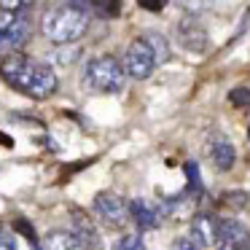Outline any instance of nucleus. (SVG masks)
<instances>
[{"label":"nucleus","mask_w":250,"mask_h":250,"mask_svg":"<svg viewBox=\"0 0 250 250\" xmlns=\"http://www.w3.org/2000/svg\"><path fill=\"white\" fill-rule=\"evenodd\" d=\"M248 137H250V129H248Z\"/></svg>","instance_id":"nucleus-24"},{"label":"nucleus","mask_w":250,"mask_h":250,"mask_svg":"<svg viewBox=\"0 0 250 250\" xmlns=\"http://www.w3.org/2000/svg\"><path fill=\"white\" fill-rule=\"evenodd\" d=\"M159 218H162V210H159L156 205H151L148 199H132L129 202V221L135 223L140 231H151V229H156Z\"/></svg>","instance_id":"nucleus-10"},{"label":"nucleus","mask_w":250,"mask_h":250,"mask_svg":"<svg viewBox=\"0 0 250 250\" xmlns=\"http://www.w3.org/2000/svg\"><path fill=\"white\" fill-rule=\"evenodd\" d=\"M124 73L126 78H135V81H146L153 70H156V57H153L148 41L143 38H135L129 46H126V54H124Z\"/></svg>","instance_id":"nucleus-6"},{"label":"nucleus","mask_w":250,"mask_h":250,"mask_svg":"<svg viewBox=\"0 0 250 250\" xmlns=\"http://www.w3.org/2000/svg\"><path fill=\"white\" fill-rule=\"evenodd\" d=\"M175 3L186 11V17H196V19H199L205 11H210L215 0H175Z\"/></svg>","instance_id":"nucleus-14"},{"label":"nucleus","mask_w":250,"mask_h":250,"mask_svg":"<svg viewBox=\"0 0 250 250\" xmlns=\"http://www.w3.org/2000/svg\"><path fill=\"white\" fill-rule=\"evenodd\" d=\"M0 76L11 89H17L19 94L30 100H46L60 86L54 67L46 65V62L30 60L22 51L6 54V60L0 62Z\"/></svg>","instance_id":"nucleus-1"},{"label":"nucleus","mask_w":250,"mask_h":250,"mask_svg":"<svg viewBox=\"0 0 250 250\" xmlns=\"http://www.w3.org/2000/svg\"><path fill=\"white\" fill-rule=\"evenodd\" d=\"M245 202H248V194L245 191H226L221 196V207H229V210H242Z\"/></svg>","instance_id":"nucleus-19"},{"label":"nucleus","mask_w":250,"mask_h":250,"mask_svg":"<svg viewBox=\"0 0 250 250\" xmlns=\"http://www.w3.org/2000/svg\"><path fill=\"white\" fill-rule=\"evenodd\" d=\"M143 38L148 41V46H151L153 57H156V65H162V62L169 60V43H167V38H164L162 33H146Z\"/></svg>","instance_id":"nucleus-13"},{"label":"nucleus","mask_w":250,"mask_h":250,"mask_svg":"<svg viewBox=\"0 0 250 250\" xmlns=\"http://www.w3.org/2000/svg\"><path fill=\"white\" fill-rule=\"evenodd\" d=\"M126 83L124 65L113 54L92 57L83 67V86L97 94H119Z\"/></svg>","instance_id":"nucleus-3"},{"label":"nucleus","mask_w":250,"mask_h":250,"mask_svg":"<svg viewBox=\"0 0 250 250\" xmlns=\"http://www.w3.org/2000/svg\"><path fill=\"white\" fill-rule=\"evenodd\" d=\"M78 54H81V49H76V46H60V49L51 54V62L67 67V65H73V62L78 60Z\"/></svg>","instance_id":"nucleus-16"},{"label":"nucleus","mask_w":250,"mask_h":250,"mask_svg":"<svg viewBox=\"0 0 250 250\" xmlns=\"http://www.w3.org/2000/svg\"><path fill=\"white\" fill-rule=\"evenodd\" d=\"M38 6V0H0V11L8 14H30Z\"/></svg>","instance_id":"nucleus-15"},{"label":"nucleus","mask_w":250,"mask_h":250,"mask_svg":"<svg viewBox=\"0 0 250 250\" xmlns=\"http://www.w3.org/2000/svg\"><path fill=\"white\" fill-rule=\"evenodd\" d=\"M0 250H17V239L6 229H0Z\"/></svg>","instance_id":"nucleus-22"},{"label":"nucleus","mask_w":250,"mask_h":250,"mask_svg":"<svg viewBox=\"0 0 250 250\" xmlns=\"http://www.w3.org/2000/svg\"><path fill=\"white\" fill-rule=\"evenodd\" d=\"M33 35L30 14H8L0 11V54H14L22 49Z\"/></svg>","instance_id":"nucleus-4"},{"label":"nucleus","mask_w":250,"mask_h":250,"mask_svg":"<svg viewBox=\"0 0 250 250\" xmlns=\"http://www.w3.org/2000/svg\"><path fill=\"white\" fill-rule=\"evenodd\" d=\"M175 38L188 54H205L207 51V30L196 17H183L175 27Z\"/></svg>","instance_id":"nucleus-7"},{"label":"nucleus","mask_w":250,"mask_h":250,"mask_svg":"<svg viewBox=\"0 0 250 250\" xmlns=\"http://www.w3.org/2000/svg\"><path fill=\"white\" fill-rule=\"evenodd\" d=\"M137 3H140V8H146V11H151V14H159L167 6V0H137Z\"/></svg>","instance_id":"nucleus-23"},{"label":"nucleus","mask_w":250,"mask_h":250,"mask_svg":"<svg viewBox=\"0 0 250 250\" xmlns=\"http://www.w3.org/2000/svg\"><path fill=\"white\" fill-rule=\"evenodd\" d=\"M218 226H221V218L218 215H212V212H199V215H194V221H191V234L188 237L194 239L202 250L215 248Z\"/></svg>","instance_id":"nucleus-9"},{"label":"nucleus","mask_w":250,"mask_h":250,"mask_svg":"<svg viewBox=\"0 0 250 250\" xmlns=\"http://www.w3.org/2000/svg\"><path fill=\"white\" fill-rule=\"evenodd\" d=\"M86 30H89V14L70 6V3L51 6L41 17V33L54 46H73L76 41H81L86 35Z\"/></svg>","instance_id":"nucleus-2"},{"label":"nucleus","mask_w":250,"mask_h":250,"mask_svg":"<svg viewBox=\"0 0 250 250\" xmlns=\"http://www.w3.org/2000/svg\"><path fill=\"white\" fill-rule=\"evenodd\" d=\"M92 210L108 229H124L129 223V202L116 191H100L94 194Z\"/></svg>","instance_id":"nucleus-5"},{"label":"nucleus","mask_w":250,"mask_h":250,"mask_svg":"<svg viewBox=\"0 0 250 250\" xmlns=\"http://www.w3.org/2000/svg\"><path fill=\"white\" fill-rule=\"evenodd\" d=\"M207 151H210V159H212L218 172H229L234 167V162H237V151H234V146L226 137H212Z\"/></svg>","instance_id":"nucleus-12"},{"label":"nucleus","mask_w":250,"mask_h":250,"mask_svg":"<svg viewBox=\"0 0 250 250\" xmlns=\"http://www.w3.org/2000/svg\"><path fill=\"white\" fill-rule=\"evenodd\" d=\"M14 226H17L19 234H24V239L33 245V250H41V242H38V234H35V226H33V223L24 221V218H17V221H14Z\"/></svg>","instance_id":"nucleus-18"},{"label":"nucleus","mask_w":250,"mask_h":250,"mask_svg":"<svg viewBox=\"0 0 250 250\" xmlns=\"http://www.w3.org/2000/svg\"><path fill=\"white\" fill-rule=\"evenodd\" d=\"M41 250H92V248L78 234H73L70 229H54V231L46 234Z\"/></svg>","instance_id":"nucleus-11"},{"label":"nucleus","mask_w":250,"mask_h":250,"mask_svg":"<svg viewBox=\"0 0 250 250\" xmlns=\"http://www.w3.org/2000/svg\"><path fill=\"white\" fill-rule=\"evenodd\" d=\"M172 250H202V248H199V245H196L191 237H178V239L172 242Z\"/></svg>","instance_id":"nucleus-21"},{"label":"nucleus","mask_w":250,"mask_h":250,"mask_svg":"<svg viewBox=\"0 0 250 250\" xmlns=\"http://www.w3.org/2000/svg\"><path fill=\"white\" fill-rule=\"evenodd\" d=\"M248 250H250V242H248Z\"/></svg>","instance_id":"nucleus-25"},{"label":"nucleus","mask_w":250,"mask_h":250,"mask_svg":"<svg viewBox=\"0 0 250 250\" xmlns=\"http://www.w3.org/2000/svg\"><path fill=\"white\" fill-rule=\"evenodd\" d=\"M248 242H250V231L239 221H234V218L221 221L218 239H215L218 250H248Z\"/></svg>","instance_id":"nucleus-8"},{"label":"nucleus","mask_w":250,"mask_h":250,"mask_svg":"<svg viewBox=\"0 0 250 250\" xmlns=\"http://www.w3.org/2000/svg\"><path fill=\"white\" fill-rule=\"evenodd\" d=\"M229 103L237 105V108H245V105H250V89H245V86L231 89V92H229Z\"/></svg>","instance_id":"nucleus-20"},{"label":"nucleus","mask_w":250,"mask_h":250,"mask_svg":"<svg viewBox=\"0 0 250 250\" xmlns=\"http://www.w3.org/2000/svg\"><path fill=\"white\" fill-rule=\"evenodd\" d=\"M110 250H146V242H143L140 234H124V237L116 239Z\"/></svg>","instance_id":"nucleus-17"}]
</instances>
